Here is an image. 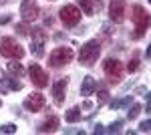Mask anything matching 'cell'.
Returning <instances> with one entry per match:
<instances>
[{"mask_svg": "<svg viewBox=\"0 0 151 135\" xmlns=\"http://www.w3.org/2000/svg\"><path fill=\"white\" fill-rule=\"evenodd\" d=\"M149 4H151V0H149Z\"/></svg>", "mask_w": 151, "mask_h": 135, "instance_id": "d6a6232c", "label": "cell"}, {"mask_svg": "<svg viewBox=\"0 0 151 135\" xmlns=\"http://www.w3.org/2000/svg\"><path fill=\"white\" fill-rule=\"evenodd\" d=\"M0 81H2L4 85H8L12 91H20V89H22V83H20V81H16V79H12V77H4V75H2Z\"/></svg>", "mask_w": 151, "mask_h": 135, "instance_id": "2e32d148", "label": "cell"}, {"mask_svg": "<svg viewBox=\"0 0 151 135\" xmlns=\"http://www.w3.org/2000/svg\"><path fill=\"white\" fill-rule=\"evenodd\" d=\"M145 58H151V45L147 46V51H145Z\"/></svg>", "mask_w": 151, "mask_h": 135, "instance_id": "f546056e", "label": "cell"}, {"mask_svg": "<svg viewBox=\"0 0 151 135\" xmlns=\"http://www.w3.org/2000/svg\"><path fill=\"white\" fill-rule=\"evenodd\" d=\"M131 101H133L131 97H125V99H121V101H113V103H111V107H113V109H119V107H127Z\"/></svg>", "mask_w": 151, "mask_h": 135, "instance_id": "ffe728a7", "label": "cell"}, {"mask_svg": "<svg viewBox=\"0 0 151 135\" xmlns=\"http://www.w3.org/2000/svg\"><path fill=\"white\" fill-rule=\"evenodd\" d=\"M8 20H10V16H2V18H0V24H6Z\"/></svg>", "mask_w": 151, "mask_h": 135, "instance_id": "f1b7e54d", "label": "cell"}, {"mask_svg": "<svg viewBox=\"0 0 151 135\" xmlns=\"http://www.w3.org/2000/svg\"><path fill=\"white\" fill-rule=\"evenodd\" d=\"M65 119H67L69 123H75V121H79V119H81V109H79V107H73V109H69Z\"/></svg>", "mask_w": 151, "mask_h": 135, "instance_id": "e0dca14e", "label": "cell"}, {"mask_svg": "<svg viewBox=\"0 0 151 135\" xmlns=\"http://www.w3.org/2000/svg\"><path fill=\"white\" fill-rule=\"evenodd\" d=\"M45 107V95L42 93H32V95H28L26 99H24V109L26 111H40Z\"/></svg>", "mask_w": 151, "mask_h": 135, "instance_id": "8fae6325", "label": "cell"}, {"mask_svg": "<svg viewBox=\"0 0 151 135\" xmlns=\"http://www.w3.org/2000/svg\"><path fill=\"white\" fill-rule=\"evenodd\" d=\"M121 121H115V123H111L109 125V129H107V131H109V133H119V131H121Z\"/></svg>", "mask_w": 151, "mask_h": 135, "instance_id": "603a6c76", "label": "cell"}, {"mask_svg": "<svg viewBox=\"0 0 151 135\" xmlns=\"http://www.w3.org/2000/svg\"><path fill=\"white\" fill-rule=\"evenodd\" d=\"M147 111H151V93H149V101H147Z\"/></svg>", "mask_w": 151, "mask_h": 135, "instance_id": "4dcf8cb0", "label": "cell"}, {"mask_svg": "<svg viewBox=\"0 0 151 135\" xmlns=\"http://www.w3.org/2000/svg\"><path fill=\"white\" fill-rule=\"evenodd\" d=\"M45 43H47V32L42 30V28H32V55L36 58H40V56L45 55Z\"/></svg>", "mask_w": 151, "mask_h": 135, "instance_id": "52a82bcc", "label": "cell"}, {"mask_svg": "<svg viewBox=\"0 0 151 135\" xmlns=\"http://www.w3.org/2000/svg\"><path fill=\"white\" fill-rule=\"evenodd\" d=\"M16 30H18L20 34H28V26H26V24H18V26H16Z\"/></svg>", "mask_w": 151, "mask_h": 135, "instance_id": "d4e9b609", "label": "cell"}, {"mask_svg": "<svg viewBox=\"0 0 151 135\" xmlns=\"http://www.w3.org/2000/svg\"><path fill=\"white\" fill-rule=\"evenodd\" d=\"M57 129H58V117H55V115L47 117L42 123L38 125V133H52Z\"/></svg>", "mask_w": 151, "mask_h": 135, "instance_id": "5bb4252c", "label": "cell"}, {"mask_svg": "<svg viewBox=\"0 0 151 135\" xmlns=\"http://www.w3.org/2000/svg\"><path fill=\"white\" fill-rule=\"evenodd\" d=\"M0 105H2V101H0Z\"/></svg>", "mask_w": 151, "mask_h": 135, "instance_id": "1f68e13d", "label": "cell"}, {"mask_svg": "<svg viewBox=\"0 0 151 135\" xmlns=\"http://www.w3.org/2000/svg\"><path fill=\"white\" fill-rule=\"evenodd\" d=\"M139 113H141V105H133V107H131V111H127L129 121H131V119H135V117H137Z\"/></svg>", "mask_w": 151, "mask_h": 135, "instance_id": "44dd1931", "label": "cell"}, {"mask_svg": "<svg viewBox=\"0 0 151 135\" xmlns=\"http://www.w3.org/2000/svg\"><path fill=\"white\" fill-rule=\"evenodd\" d=\"M125 8H127L125 0H111V4H109V16H111V20L113 22H123L125 20Z\"/></svg>", "mask_w": 151, "mask_h": 135, "instance_id": "30bf717a", "label": "cell"}, {"mask_svg": "<svg viewBox=\"0 0 151 135\" xmlns=\"http://www.w3.org/2000/svg\"><path fill=\"white\" fill-rule=\"evenodd\" d=\"M95 89H97V81H95L91 75H87L81 83V95H91Z\"/></svg>", "mask_w": 151, "mask_h": 135, "instance_id": "9a60e30c", "label": "cell"}, {"mask_svg": "<svg viewBox=\"0 0 151 135\" xmlns=\"http://www.w3.org/2000/svg\"><path fill=\"white\" fill-rule=\"evenodd\" d=\"M67 85H69L67 79H58L57 83H55L52 95H55V103H57V105H63V103H65V97H67Z\"/></svg>", "mask_w": 151, "mask_h": 135, "instance_id": "7c38bea8", "label": "cell"}, {"mask_svg": "<svg viewBox=\"0 0 151 135\" xmlns=\"http://www.w3.org/2000/svg\"><path fill=\"white\" fill-rule=\"evenodd\" d=\"M103 71H105V75L109 77L111 83H119V81L123 79V65L117 58H107L103 63Z\"/></svg>", "mask_w": 151, "mask_h": 135, "instance_id": "8992f818", "label": "cell"}, {"mask_svg": "<svg viewBox=\"0 0 151 135\" xmlns=\"http://www.w3.org/2000/svg\"><path fill=\"white\" fill-rule=\"evenodd\" d=\"M70 61H73V48L70 46H57L50 53V56H48V63H50L52 69L65 67V65H69Z\"/></svg>", "mask_w": 151, "mask_h": 135, "instance_id": "3957f363", "label": "cell"}, {"mask_svg": "<svg viewBox=\"0 0 151 135\" xmlns=\"http://www.w3.org/2000/svg\"><path fill=\"white\" fill-rule=\"evenodd\" d=\"M131 12H133L131 18H133V22H135V34H133V38H141V36L145 34V30L149 28L151 16L143 10V6H139V4H133Z\"/></svg>", "mask_w": 151, "mask_h": 135, "instance_id": "6da1fadb", "label": "cell"}, {"mask_svg": "<svg viewBox=\"0 0 151 135\" xmlns=\"http://www.w3.org/2000/svg\"><path fill=\"white\" fill-rule=\"evenodd\" d=\"M101 55V45L97 43V40H89V43H85L81 46V53H79V61H81V65H93L97 63V58Z\"/></svg>", "mask_w": 151, "mask_h": 135, "instance_id": "7a4b0ae2", "label": "cell"}, {"mask_svg": "<svg viewBox=\"0 0 151 135\" xmlns=\"http://www.w3.org/2000/svg\"><path fill=\"white\" fill-rule=\"evenodd\" d=\"M139 131H151V119H147L139 125Z\"/></svg>", "mask_w": 151, "mask_h": 135, "instance_id": "cb8c5ba5", "label": "cell"}, {"mask_svg": "<svg viewBox=\"0 0 151 135\" xmlns=\"http://www.w3.org/2000/svg\"><path fill=\"white\" fill-rule=\"evenodd\" d=\"M81 4V8L85 14H97V12L103 8V2L101 0H77Z\"/></svg>", "mask_w": 151, "mask_h": 135, "instance_id": "4fadbf2b", "label": "cell"}, {"mask_svg": "<svg viewBox=\"0 0 151 135\" xmlns=\"http://www.w3.org/2000/svg\"><path fill=\"white\" fill-rule=\"evenodd\" d=\"M58 14H60V22L65 24V26H77V24L81 22V10L77 6H73V4L63 6Z\"/></svg>", "mask_w": 151, "mask_h": 135, "instance_id": "5b68a950", "label": "cell"}, {"mask_svg": "<svg viewBox=\"0 0 151 135\" xmlns=\"http://www.w3.org/2000/svg\"><path fill=\"white\" fill-rule=\"evenodd\" d=\"M91 107H93V103H91V101H85V103H83V109H91Z\"/></svg>", "mask_w": 151, "mask_h": 135, "instance_id": "4316f807", "label": "cell"}, {"mask_svg": "<svg viewBox=\"0 0 151 135\" xmlns=\"http://www.w3.org/2000/svg\"><path fill=\"white\" fill-rule=\"evenodd\" d=\"M28 75H30V81H32V85H36L38 89H45L48 85V75L42 71V69L38 67L36 63H32L30 65V69H28Z\"/></svg>", "mask_w": 151, "mask_h": 135, "instance_id": "9c48e42d", "label": "cell"}, {"mask_svg": "<svg viewBox=\"0 0 151 135\" xmlns=\"http://www.w3.org/2000/svg\"><path fill=\"white\" fill-rule=\"evenodd\" d=\"M38 14H40V8H38V4H36L35 0H22V4H20V16H22L24 22L36 20Z\"/></svg>", "mask_w": 151, "mask_h": 135, "instance_id": "ba28073f", "label": "cell"}, {"mask_svg": "<svg viewBox=\"0 0 151 135\" xmlns=\"http://www.w3.org/2000/svg\"><path fill=\"white\" fill-rule=\"evenodd\" d=\"M137 69H139V53H135V55H133V58L129 61V65H127V71H129V73H135Z\"/></svg>", "mask_w": 151, "mask_h": 135, "instance_id": "ac0fdd59", "label": "cell"}, {"mask_svg": "<svg viewBox=\"0 0 151 135\" xmlns=\"http://www.w3.org/2000/svg\"><path fill=\"white\" fill-rule=\"evenodd\" d=\"M105 129H103V125H97V127H95V133H103Z\"/></svg>", "mask_w": 151, "mask_h": 135, "instance_id": "83f0119b", "label": "cell"}, {"mask_svg": "<svg viewBox=\"0 0 151 135\" xmlns=\"http://www.w3.org/2000/svg\"><path fill=\"white\" fill-rule=\"evenodd\" d=\"M8 71H10V73H14V75H18V77L24 73V69H22V65H20V63H8Z\"/></svg>", "mask_w": 151, "mask_h": 135, "instance_id": "d6986e66", "label": "cell"}, {"mask_svg": "<svg viewBox=\"0 0 151 135\" xmlns=\"http://www.w3.org/2000/svg\"><path fill=\"white\" fill-rule=\"evenodd\" d=\"M107 99H109V93H107V91H101V93H99V101L103 103V101H107Z\"/></svg>", "mask_w": 151, "mask_h": 135, "instance_id": "484cf974", "label": "cell"}, {"mask_svg": "<svg viewBox=\"0 0 151 135\" xmlns=\"http://www.w3.org/2000/svg\"><path fill=\"white\" fill-rule=\"evenodd\" d=\"M0 131H2V133H16V125L14 123H4L0 127Z\"/></svg>", "mask_w": 151, "mask_h": 135, "instance_id": "7402d4cb", "label": "cell"}, {"mask_svg": "<svg viewBox=\"0 0 151 135\" xmlns=\"http://www.w3.org/2000/svg\"><path fill=\"white\" fill-rule=\"evenodd\" d=\"M0 53H2V56H6V58H22L24 48L12 36H4L0 40Z\"/></svg>", "mask_w": 151, "mask_h": 135, "instance_id": "277c9868", "label": "cell"}]
</instances>
